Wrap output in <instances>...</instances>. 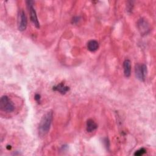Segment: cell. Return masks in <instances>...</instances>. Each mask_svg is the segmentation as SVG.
<instances>
[{"instance_id":"9","label":"cell","mask_w":156,"mask_h":156,"mask_svg":"<svg viewBox=\"0 0 156 156\" xmlns=\"http://www.w3.org/2000/svg\"><path fill=\"white\" fill-rule=\"evenodd\" d=\"M98 127L97 124L91 119H89L87 121L86 130L88 132H92Z\"/></svg>"},{"instance_id":"1","label":"cell","mask_w":156,"mask_h":156,"mask_svg":"<svg viewBox=\"0 0 156 156\" xmlns=\"http://www.w3.org/2000/svg\"><path fill=\"white\" fill-rule=\"evenodd\" d=\"M53 118L52 111L47 112L41 118L38 126V133L40 136H44L49 131Z\"/></svg>"},{"instance_id":"12","label":"cell","mask_w":156,"mask_h":156,"mask_svg":"<svg viewBox=\"0 0 156 156\" xmlns=\"http://www.w3.org/2000/svg\"><path fill=\"white\" fill-rule=\"evenodd\" d=\"M34 99L38 103H40V99H41V96L39 94H36L34 96Z\"/></svg>"},{"instance_id":"2","label":"cell","mask_w":156,"mask_h":156,"mask_svg":"<svg viewBox=\"0 0 156 156\" xmlns=\"http://www.w3.org/2000/svg\"><path fill=\"white\" fill-rule=\"evenodd\" d=\"M0 107L2 110L7 113H11L15 109V106L7 96L4 95L0 99Z\"/></svg>"},{"instance_id":"4","label":"cell","mask_w":156,"mask_h":156,"mask_svg":"<svg viewBox=\"0 0 156 156\" xmlns=\"http://www.w3.org/2000/svg\"><path fill=\"white\" fill-rule=\"evenodd\" d=\"M26 3H27V5L29 12V13H30V17L31 21L33 23V24H34V26L37 28H39L40 27V23H39V21L38 20L36 11H35V9L33 7L34 1H26Z\"/></svg>"},{"instance_id":"6","label":"cell","mask_w":156,"mask_h":156,"mask_svg":"<svg viewBox=\"0 0 156 156\" xmlns=\"http://www.w3.org/2000/svg\"><path fill=\"white\" fill-rule=\"evenodd\" d=\"M137 26L138 28L139 31L142 35H145L147 34L149 30H150V27L149 25L147 23V21L145 20L144 18H140L138 23H137Z\"/></svg>"},{"instance_id":"11","label":"cell","mask_w":156,"mask_h":156,"mask_svg":"<svg viewBox=\"0 0 156 156\" xmlns=\"http://www.w3.org/2000/svg\"><path fill=\"white\" fill-rule=\"evenodd\" d=\"M146 152V151L144 148L142 147V148H140L138 150L136 151L134 153V155H136V156H140V155H142L143 154H144Z\"/></svg>"},{"instance_id":"10","label":"cell","mask_w":156,"mask_h":156,"mask_svg":"<svg viewBox=\"0 0 156 156\" xmlns=\"http://www.w3.org/2000/svg\"><path fill=\"white\" fill-rule=\"evenodd\" d=\"M99 48V43L96 40H91L87 43V49L91 52H94Z\"/></svg>"},{"instance_id":"7","label":"cell","mask_w":156,"mask_h":156,"mask_svg":"<svg viewBox=\"0 0 156 156\" xmlns=\"http://www.w3.org/2000/svg\"><path fill=\"white\" fill-rule=\"evenodd\" d=\"M52 90L55 91H58L60 93L64 94L69 90V87L65 85L63 83H60L52 87Z\"/></svg>"},{"instance_id":"5","label":"cell","mask_w":156,"mask_h":156,"mask_svg":"<svg viewBox=\"0 0 156 156\" xmlns=\"http://www.w3.org/2000/svg\"><path fill=\"white\" fill-rule=\"evenodd\" d=\"M27 26V18L25 12L21 10L18 12V28L20 31H24L26 30Z\"/></svg>"},{"instance_id":"13","label":"cell","mask_w":156,"mask_h":156,"mask_svg":"<svg viewBox=\"0 0 156 156\" xmlns=\"http://www.w3.org/2000/svg\"><path fill=\"white\" fill-rule=\"evenodd\" d=\"M7 149H11V146H7Z\"/></svg>"},{"instance_id":"8","label":"cell","mask_w":156,"mask_h":156,"mask_svg":"<svg viewBox=\"0 0 156 156\" xmlns=\"http://www.w3.org/2000/svg\"><path fill=\"white\" fill-rule=\"evenodd\" d=\"M124 74L126 77H129L131 74V63L129 59H126L123 62Z\"/></svg>"},{"instance_id":"3","label":"cell","mask_w":156,"mask_h":156,"mask_svg":"<svg viewBox=\"0 0 156 156\" xmlns=\"http://www.w3.org/2000/svg\"><path fill=\"white\" fill-rule=\"evenodd\" d=\"M135 74L136 77L140 81H144L147 74V67L146 65L136 63L135 66Z\"/></svg>"}]
</instances>
